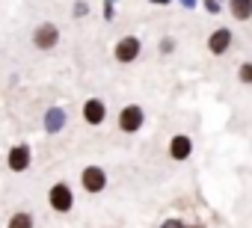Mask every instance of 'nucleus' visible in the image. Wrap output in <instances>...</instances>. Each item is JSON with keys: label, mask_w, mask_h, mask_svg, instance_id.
Wrapping results in <instances>:
<instances>
[{"label": "nucleus", "mask_w": 252, "mask_h": 228, "mask_svg": "<svg viewBox=\"0 0 252 228\" xmlns=\"http://www.w3.org/2000/svg\"><path fill=\"white\" fill-rule=\"evenodd\" d=\"M48 204H51V210H57V213H71V210H74V190H71L65 181H57V184L48 190Z\"/></svg>", "instance_id": "f257e3e1"}, {"label": "nucleus", "mask_w": 252, "mask_h": 228, "mask_svg": "<svg viewBox=\"0 0 252 228\" xmlns=\"http://www.w3.org/2000/svg\"><path fill=\"white\" fill-rule=\"evenodd\" d=\"M146 125V110L140 104H128L119 110V131L122 134H137Z\"/></svg>", "instance_id": "f03ea898"}, {"label": "nucleus", "mask_w": 252, "mask_h": 228, "mask_svg": "<svg viewBox=\"0 0 252 228\" xmlns=\"http://www.w3.org/2000/svg\"><path fill=\"white\" fill-rule=\"evenodd\" d=\"M140 54H143V42H140L137 36H122V39L116 42V48H113V57H116V62H122V65L137 62Z\"/></svg>", "instance_id": "7ed1b4c3"}, {"label": "nucleus", "mask_w": 252, "mask_h": 228, "mask_svg": "<svg viewBox=\"0 0 252 228\" xmlns=\"http://www.w3.org/2000/svg\"><path fill=\"white\" fill-rule=\"evenodd\" d=\"M60 45V27L54 21H42L33 30V48L36 51H54Z\"/></svg>", "instance_id": "20e7f679"}, {"label": "nucleus", "mask_w": 252, "mask_h": 228, "mask_svg": "<svg viewBox=\"0 0 252 228\" xmlns=\"http://www.w3.org/2000/svg\"><path fill=\"white\" fill-rule=\"evenodd\" d=\"M80 187H83V193H89V196L104 193V190H107V172H104L101 166H83V172H80Z\"/></svg>", "instance_id": "39448f33"}, {"label": "nucleus", "mask_w": 252, "mask_h": 228, "mask_svg": "<svg viewBox=\"0 0 252 228\" xmlns=\"http://www.w3.org/2000/svg\"><path fill=\"white\" fill-rule=\"evenodd\" d=\"M30 163H33V151H30L27 142H18V145L9 148V154H6V166H9V172L21 175V172L30 169Z\"/></svg>", "instance_id": "423d86ee"}, {"label": "nucleus", "mask_w": 252, "mask_h": 228, "mask_svg": "<svg viewBox=\"0 0 252 228\" xmlns=\"http://www.w3.org/2000/svg\"><path fill=\"white\" fill-rule=\"evenodd\" d=\"M80 113H83V122L89 128H101L107 122V104L101 98H86L83 107H80Z\"/></svg>", "instance_id": "0eeeda50"}, {"label": "nucleus", "mask_w": 252, "mask_h": 228, "mask_svg": "<svg viewBox=\"0 0 252 228\" xmlns=\"http://www.w3.org/2000/svg\"><path fill=\"white\" fill-rule=\"evenodd\" d=\"M231 42H234L231 30H228V27H217V30L208 36V51H211L214 57H222V54H228Z\"/></svg>", "instance_id": "6e6552de"}, {"label": "nucleus", "mask_w": 252, "mask_h": 228, "mask_svg": "<svg viewBox=\"0 0 252 228\" xmlns=\"http://www.w3.org/2000/svg\"><path fill=\"white\" fill-rule=\"evenodd\" d=\"M190 154H193V140H190L187 134H175V137L169 140V157L181 163V160H187Z\"/></svg>", "instance_id": "1a4fd4ad"}, {"label": "nucleus", "mask_w": 252, "mask_h": 228, "mask_svg": "<svg viewBox=\"0 0 252 228\" xmlns=\"http://www.w3.org/2000/svg\"><path fill=\"white\" fill-rule=\"evenodd\" d=\"M228 12L234 21H249L252 18V0H228Z\"/></svg>", "instance_id": "9d476101"}, {"label": "nucleus", "mask_w": 252, "mask_h": 228, "mask_svg": "<svg viewBox=\"0 0 252 228\" xmlns=\"http://www.w3.org/2000/svg\"><path fill=\"white\" fill-rule=\"evenodd\" d=\"M6 228H36V219L30 210H15L9 219H6Z\"/></svg>", "instance_id": "9b49d317"}, {"label": "nucleus", "mask_w": 252, "mask_h": 228, "mask_svg": "<svg viewBox=\"0 0 252 228\" xmlns=\"http://www.w3.org/2000/svg\"><path fill=\"white\" fill-rule=\"evenodd\" d=\"M60 125H63V113H60V110H51L48 116H45V128H48V131H57Z\"/></svg>", "instance_id": "f8f14e48"}, {"label": "nucleus", "mask_w": 252, "mask_h": 228, "mask_svg": "<svg viewBox=\"0 0 252 228\" xmlns=\"http://www.w3.org/2000/svg\"><path fill=\"white\" fill-rule=\"evenodd\" d=\"M237 80L246 83V86H252V62H240V68H237Z\"/></svg>", "instance_id": "ddd939ff"}, {"label": "nucleus", "mask_w": 252, "mask_h": 228, "mask_svg": "<svg viewBox=\"0 0 252 228\" xmlns=\"http://www.w3.org/2000/svg\"><path fill=\"white\" fill-rule=\"evenodd\" d=\"M158 228H187V222H184V219H178V216H169V219H163Z\"/></svg>", "instance_id": "4468645a"}, {"label": "nucleus", "mask_w": 252, "mask_h": 228, "mask_svg": "<svg viewBox=\"0 0 252 228\" xmlns=\"http://www.w3.org/2000/svg\"><path fill=\"white\" fill-rule=\"evenodd\" d=\"M205 9H208L211 15H217V12H220V0H205Z\"/></svg>", "instance_id": "2eb2a0df"}, {"label": "nucleus", "mask_w": 252, "mask_h": 228, "mask_svg": "<svg viewBox=\"0 0 252 228\" xmlns=\"http://www.w3.org/2000/svg\"><path fill=\"white\" fill-rule=\"evenodd\" d=\"M172 48H175V42H172V39H163V42H160V54H169Z\"/></svg>", "instance_id": "dca6fc26"}, {"label": "nucleus", "mask_w": 252, "mask_h": 228, "mask_svg": "<svg viewBox=\"0 0 252 228\" xmlns=\"http://www.w3.org/2000/svg\"><path fill=\"white\" fill-rule=\"evenodd\" d=\"M74 15L83 18V15H86V3H77V6H74Z\"/></svg>", "instance_id": "f3484780"}, {"label": "nucleus", "mask_w": 252, "mask_h": 228, "mask_svg": "<svg viewBox=\"0 0 252 228\" xmlns=\"http://www.w3.org/2000/svg\"><path fill=\"white\" fill-rule=\"evenodd\" d=\"M187 228H205V225H187Z\"/></svg>", "instance_id": "a211bd4d"}, {"label": "nucleus", "mask_w": 252, "mask_h": 228, "mask_svg": "<svg viewBox=\"0 0 252 228\" xmlns=\"http://www.w3.org/2000/svg\"><path fill=\"white\" fill-rule=\"evenodd\" d=\"M155 3H169V0H155Z\"/></svg>", "instance_id": "6ab92c4d"}]
</instances>
